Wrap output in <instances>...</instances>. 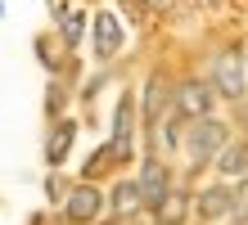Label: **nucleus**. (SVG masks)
Masks as SVG:
<instances>
[{
  "label": "nucleus",
  "mask_w": 248,
  "mask_h": 225,
  "mask_svg": "<svg viewBox=\"0 0 248 225\" xmlns=\"http://www.w3.org/2000/svg\"><path fill=\"white\" fill-rule=\"evenodd\" d=\"M226 144H230V126L217 122V117H199V122H189V131H185V158L194 162V167H208Z\"/></svg>",
  "instance_id": "f257e3e1"
},
{
  "label": "nucleus",
  "mask_w": 248,
  "mask_h": 225,
  "mask_svg": "<svg viewBox=\"0 0 248 225\" xmlns=\"http://www.w3.org/2000/svg\"><path fill=\"white\" fill-rule=\"evenodd\" d=\"M212 86L208 81H185L176 86V95H171V108H176L181 122H199V117H212Z\"/></svg>",
  "instance_id": "f03ea898"
},
{
  "label": "nucleus",
  "mask_w": 248,
  "mask_h": 225,
  "mask_svg": "<svg viewBox=\"0 0 248 225\" xmlns=\"http://www.w3.org/2000/svg\"><path fill=\"white\" fill-rule=\"evenodd\" d=\"M212 90L221 99H244V59L235 50L212 59Z\"/></svg>",
  "instance_id": "7ed1b4c3"
},
{
  "label": "nucleus",
  "mask_w": 248,
  "mask_h": 225,
  "mask_svg": "<svg viewBox=\"0 0 248 225\" xmlns=\"http://www.w3.org/2000/svg\"><path fill=\"white\" fill-rule=\"evenodd\" d=\"M131 126H136V99L122 95V99H118V113H113V140H108L113 162H126V158H131V135H136Z\"/></svg>",
  "instance_id": "20e7f679"
},
{
  "label": "nucleus",
  "mask_w": 248,
  "mask_h": 225,
  "mask_svg": "<svg viewBox=\"0 0 248 225\" xmlns=\"http://www.w3.org/2000/svg\"><path fill=\"white\" fill-rule=\"evenodd\" d=\"M136 189H140V203L144 207H154V203H163V194L171 189V176H167V162H158L149 158L140 167V180H136Z\"/></svg>",
  "instance_id": "39448f33"
},
{
  "label": "nucleus",
  "mask_w": 248,
  "mask_h": 225,
  "mask_svg": "<svg viewBox=\"0 0 248 225\" xmlns=\"http://www.w3.org/2000/svg\"><path fill=\"white\" fill-rule=\"evenodd\" d=\"M68 221H77V225H86V221H95L99 212H104V194H99L95 185H77L68 194Z\"/></svg>",
  "instance_id": "423d86ee"
},
{
  "label": "nucleus",
  "mask_w": 248,
  "mask_h": 225,
  "mask_svg": "<svg viewBox=\"0 0 248 225\" xmlns=\"http://www.w3.org/2000/svg\"><path fill=\"white\" fill-rule=\"evenodd\" d=\"M230 207H235V189H230V185H208L194 198L199 221H221V216H230Z\"/></svg>",
  "instance_id": "0eeeda50"
},
{
  "label": "nucleus",
  "mask_w": 248,
  "mask_h": 225,
  "mask_svg": "<svg viewBox=\"0 0 248 225\" xmlns=\"http://www.w3.org/2000/svg\"><path fill=\"white\" fill-rule=\"evenodd\" d=\"M95 54L99 59H113V54H118L122 50V23H118V14H95Z\"/></svg>",
  "instance_id": "6e6552de"
},
{
  "label": "nucleus",
  "mask_w": 248,
  "mask_h": 225,
  "mask_svg": "<svg viewBox=\"0 0 248 225\" xmlns=\"http://www.w3.org/2000/svg\"><path fill=\"white\" fill-rule=\"evenodd\" d=\"M212 167H217V176H221V180H244V176H248V144H244V140L226 144L221 153L212 158Z\"/></svg>",
  "instance_id": "1a4fd4ad"
},
{
  "label": "nucleus",
  "mask_w": 248,
  "mask_h": 225,
  "mask_svg": "<svg viewBox=\"0 0 248 225\" xmlns=\"http://www.w3.org/2000/svg\"><path fill=\"white\" fill-rule=\"evenodd\" d=\"M149 212H154V225H185V216H189V198H185L181 189H167L163 203H154Z\"/></svg>",
  "instance_id": "9d476101"
},
{
  "label": "nucleus",
  "mask_w": 248,
  "mask_h": 225,
  "mask_svg": "<svg viewBox=\"0 0 248 225\" xmlns=\"http://www.w3.org/2000/svg\"><path fill=\"white\" fill-rule=\"evenodd\" d=\"M72 140H77V126H72V122H54L50 140H46V162H50V167H59V162L68 158Z\"/></svg>",
  "instance_id": "9b49d317"
},
{
  "label": "nucleus",
  "mask_w": 248,
  "mask_h": 225,
  "mask_svg": "<svg viewBox=\"0 0 248 225\" xmlns=\"http://www.w3.org/2000/svg\"><path fill=\"white\" fill-rule=\"evenodd\" d=\"M163 108H167V81L149 77V86H144V122H158Z\"/></svg>",
  "instance_id": "f8f14e48"
},
{
  "label": "nucleus",
  "mask_w": 248,
  "mask_h": 225,
  "mask_svg": "<svg viewBox=\"0 0 248 225\" xmlns=\"http://www.w3.org/2000/svg\"><path fill=\"white\" fill-rule=\"evenodd\" d=\"M113 212H118V216H131V212H136V207H144L140 203V189H136V180H122V185H113Z\"/></svg>",
  "instance_id": "ddd939ff"
},
{
  "label": "nucleus",
  "mask_w": 248,
  "mask_h": 225,
  "mask_svg": "<svg viewBox=\"0 0 248 225\" xmlns=\"http://www.w3.org/2000/svg\"><path fill=\"white\" fill-rule=\"evenodd\" d=\"M81 32H86V14H81V9H68V14H63V41L77 45Z\"/></svg>",
  "instance_id": "4468645a"
},
{
  "label": "nucleus",
  "mask_w": 248,
  "mask_h": 225,
  "mask_svg": "<svg viewBox=\"0 0 248 225\" xmlns=\"http://www.w3.org/2000/svg\"><path fill=\"white\" fill-rule=\"evenodd\" d=\"M230 216H235L239 225H248V176H244V185L235 194V207H230Z\"/></svg>",
  "instance_id": "2eb2a0df"
},
{
  "label": "nucleus",
  "mask_w": 248,
  "mask_h": 225,
  "mask_svg": "<svg viewBox=\"0 0 248 225\" xmlns=\"http://www.w3.org/2000/svg\"><path fill=\"white\" fill-rule=\"evenodd\" d=\"M108 158H113V149L104 144V149H99V153H95L91 162H86V176H99V171H104V167H108Z\"/></svg>",
  "instance_id": "dca6fc26"
},
{
  "label": "nucleus",
  "mask_w": 248,
  "mask_h": 225,
  "mask_svg": "<svg viewBox=\"0 0 248 225\" xmlns=\"http://www.w3.org/2000/svg\"><path fill=\"white\" fill-rule=\"evenodd\" d=\"M144 5H154V9H167V5H171V0H144Z\"/></svg>",
  "instance_id": "f3484780"
}]
</instances>
